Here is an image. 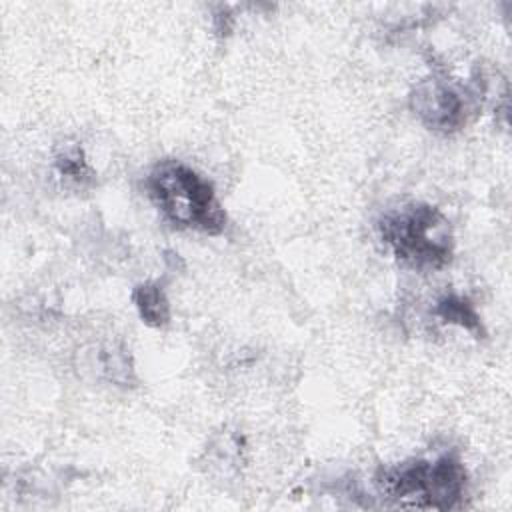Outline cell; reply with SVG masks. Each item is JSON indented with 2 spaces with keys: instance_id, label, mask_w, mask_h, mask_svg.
Masks as SVG:
<instances>
[{
  "instance_id": "cell-3",
  "label": "cell",
  "mask_w": 512,
  "mask_h": 512,
  "mask_svg": "<svg viewBox=\"0 0 512 512\" xmlns=\"http://www.w3.org/2000/svg\"><path fill=\"white\" fill-rule=\"evenodd\" d=\"M378 236L392 256L418 272L442 270L454 256L450 220L432 204L406 202L378 218Z\"/></svg>"
},
{
  "instance_id": "cell-4",
  "label": "cell",
  "mask_w": 512,
  "mask_h": 512,
  "mask_svg": "<svg viewBox=\"0 0 512 512\" xmlns=\"http://www.w3.org/2000/svg\"><path fill=\"white\" fill-rule=\"evenodd\" d=\"M408 100L414 116L432 132L454 134L468 120V98L460 88L442 78L418 82Z\"/></svg>"
},
{
  "instance_id": "cell-1",
  "label": "cell",
  "mask_w": 512,
  "mask_h": 512,
  "mask_svg": "<svg viewBox=\"0 0 512 512\" xmlns=\"http://www.w3.org/2000/svg\"><path fill=\"white\" fill-rule=\"evenodd\" d=\"M144 188L172 226L208 236L224 232L228 216L212 182L182 160L156 162L144 178Z\"/></svg>"
},
{
  "instance_id": "cell-8",
  "label": "cell",
  "mask_w": 512,
  "mask_h": 512,
  "mask_svg": "<svg viewBox=\"0 0 512 512\" xmlns=\"http://www.w3.org/2000/svg\"><path fill=\"white\" fill-rule=\"evenodd\" d=\"M102 370L108 374L112 382L122 386H128V382H132L134 378L130 356L126 354V350H118L114 346L102 352Z\"/></svg>"
},
{
  "instance_id": "cell-7",
  "label": "cell",
  "mask_w": 512,
  "mask_h": 512,
  "mask_svg": "<svg viewBox=\"0 0 512 512\" xmlns=\"http://www.w3.org/2000/svg\"><path fill=\"white\" fill-rule=\"evenodd\" d=\"M54 168L62 178L78 186H88L96 178L92 166L88 164L84 148L78 142L58 144V148L54 150Z\"/></svg>"
},
{
  "instance_id": "cell-2",
  "label": "cell",
  "mask_w": 512,
  "mask_h": 512,
  "mask_svg": "<svg viewBox=\"0 0 512 512\" xmlns=\"http://www.w3.org/2000/svg\"><path fill=\"white\" fill-rule=\"evenodd\" d=\"M378 496L396 508L452 510L466 490V470L458 454L446 452L434 460L414 458L380 466L374 474Z\"/></svg>"
},
{
  "instance_id": "cell-6",
  "label": "cell",
  "mask_w": 512,
  "mask_h": 512,
  "mask_svg": "<svg viewBox=\"0 0 512 512\" xmlns=\"http://www.w3.org/2000/svg\"><path fill=\"white\" fill-rule=\"evenodd\" d=\"M434 314L446 322V324H454L464 328L466 332H470L474 338H484L486 330L482 324L480 314L476 312L474 304L460 294H444L436 306H434Z\"/></svg>"
},
{
  "instance_id": "cell-5",
  "label": "cell",
  "mask_w": 512,
  "mask_h": 512,
  "mask_svg": "<svg viewBox=\"0 0 512 512\" xmlns=\"http://www.w3.org/2000/svg\"><path fill=\"white\" fill-rule=\"evenodd\" d=\"M132 302L140 320L152 328H164L170 322V302L160 282H140L132 290Z\"/></svg>"
}]
</instances>
